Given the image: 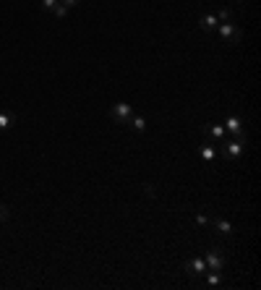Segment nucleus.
<instances>
[{"mask_svg":"<svg viewBox=\"0 0 261 290\" xmlns=\"http://www.w3.org/2000/svg\"><path fill=\"white\" fill-rule=\"evenodd\" d=\"M10 217V212H8V206L5 204H0V222H5V220Z\"/></svg>","mask_w":261,"mask_h":290,"instance_id":"17","label":"nucleus"},{"mask_svg":"<svg viewBox=\"0 0 261 290\" xmlns=\"http://www.w3.org/2000/svg\"><path fill=\"white\" fill-rule=\"evenodd\" d=\"M217 21L222 24V21H233V10L230 8H220L217 10Z\"/></svg>","mask_w":261,"mask_h":290,"instance_id":"13","label":"nucleus"},{"mask_svg":"<svg viewBox=\"0 0 261 290\" xmlns=\"http://www.w3.org/2000/svg\"><path fill=\"white\" fill-rule=\"evenodd\" d=\"M214 228H217L222 236H233V225L228 222V220H214Z\"/></svg>","mask_w":261,"mask_h":290,"instance_id":"12","label":"nucleus"},{"mask_svg":"<svg viewBox=\"0 0 261 290\" xmlns=\"http://www.w3.org/2000/svg\"><path fill=\"white\" fill-rule=\"evenodd\" d=\"M207 131H209V136L214 138V142L225 138V126H220V123H209V126H207Z\"/></svg>","mask_w":261,"mask_h":290,"instance_id":"9","label":"nucleus"},{"mask_svg":"<svg viewBox=\"0 0 261 290\" xmlns=\"http://www.w3.org/2000/svg\"><path fill=\"white\" fill-rule=\"evenodd\" d=\"M217 32H220V37L228 42V44H238L243 40V32H241V26H235L233 21H222V24L217 26Z\"/></svg>","mask_w":261,"mask_h":290,"instance_id":"1","label":"nucleus"},{"mask_svg":"<svg viewBox=\"0 0 261 290\" xmlns=\"http://www.w3.org/2000/svg\"><path fill=\"white\" fill-rule=\"evenodd\" d=\"M55 6H58V0H42V8L44 10H50V14H52V8Z\"/></svg>","mask_w":261,"mask_h":290,"instance_id":"16","label":"nucleus"},{"mask_svg":"<svg viewBox=\"0 0 261 290\" xmlns=\"http://www.w3.org/2000/svg\"><path fill=\"white\" fill-rule=\"evenodd\" d=\"M204 274H207V285H209V288H217V285L222 282V272H212V270H207Z\"/></svg>","mask_w":261,"mask_h":290,"instance_id":"11","label":"nucleus"},{"mask_svg":"<svg viewBox=\"0 0 261 290\" xmlns=\"http://www.w3.org/2000/svg\"><path fill=\"white\" fill-rule=\"evenodd\" d=\"M243 142H238V138H233V142H225V157L228 160H238L241 157V152H243Z\"/></svg>","mask_w":261,"mask_h":290,"instance_id":"5","label":"nucleus"},{"mask_svg":"<svg viewBox=\"0 0 261 290\" xmlns=\"http://www.w3.org/2000/svg\"><path fill=\"white\" fill-rule=\"evenodd\" d=\"M10 123H13V118H10V115H0V131H8Z\"/></svg>","mask_w":261,"mask_h":290,"instance_id":"14","label":"nucleus"},{"mask_svg":"<svg viewBox=\"0 0 261 290\" xmlns=\"http://www.w3.org/2000/svg\"><path fill=\"white\" fill-rule=\"evenodd\" d=\"M186 270H188L191 274H204V272H207V262H204V259H191V262L186 264Z\"/></svg>","mask_w":261,"mask_h":290,"instance_id":"6","label":"nucleus"},{"mask_svg":"<svg viewBox=\"0 0 261 290\" xmlns=\"http://www.w3.org/2000/svg\"><path fill=\"white\" fill-rule=\"evenodd\" d=\"M131 115H133V110H131L128 102H118V105H112V110H110V118L115 120L118 126H128Z\"/></svg>","mask_w":261,"mask_h":290,"instance_id":"2","label":"nucleus"},{"mask_svg":"<svg viewBox=\"0 0 261 290\" xmlns=\"http://www.w3.org/2000/svg\"><path fill=\"white\" fill-rule=\"evenodd\" d=\"M128 126L136 131V134H141L144 128H146V120H144V115H131V120H128Z\"/></svg>","mask_w":261,"mask_h":290,"instance_id":"10","label":"nucleus"},{"mask_svg":"<svg viewBox=\"0 0 261 290\" xmlns=\"http://www.w3.org/2000/svg\"><path fill=\"white\" fill-rule=\"evenodd\" d=\"M60 3H63L65 8H71V6H78V0H60Z\"/></svg>","mask_w":261,"mask_h":290,"instance_id":"18","label":"nucleus"},{"mask_svg":"<svg viewBox=\"0 0 261 290\" xmlns=\"http://www.w3.org/2000/svg\"><path fill=\"white\" fill-rule=\"evenodd\" d=\"M207 270H212V272H222L225 270V256H222V248H212V251H207Z\"/></svg>","mask_w":261,"mask_h":290,"instance_id":"3","label":"nucleus"},{"mask_svg":"<svg viewBox=\"0 0 261 290\" xmlns=\"http://www.w3.org/2000/svg\"><path fill=\"white\" fill-rule=\"evenodd\" d=\"M225 131H230L238 142H243L246 144V128H243V123H241V118L238 115H230L228 120H225Z\"/></svg>","mask_w":261,"mask_h":290,"instance_id":"4","label":"nucleus"},{"mask_svg":"<svg viewBox=\"0 0 261 290\" xmlns=\"http://www.w3.org/2000/svg\"><path fill=\"white\" fill-rule=\"evenodd\" d=\"M199 157H201L204 162H214L217 152H214V146H212V144H204V146H199Z\"/></svg>","mask_w":261,"mask_h":290,"instance_id":"8","label":"nucleus"},{"mask_svg":"<svg viewBox=\"0 0 261 290\" xmlns=\"http://www.w3.org/2000/svg\"><path fill=\"white\" fill-rule=\"evenodd\" d=\"M199 26H201V29H207V32H212V29H217V26H220V21H217V16L207 14V16H201Z\"/></svg>","mask_w":261,"mask_h":290,"instance_id":"7","label":"nucleus"},{"mask_svg":"<svg viewBox=\"0 0 261 290\" xmlns=\"http://www.w3.org/2000/svg\"><path fill=\"white\" fill-rule=\"evenodd\" d=\"M65 14H68V8H65V6L60 3V0H58V6H55V8H52V16H58V18H63Z\"/></svg>","mask_w":261,"mask_h":290,"instance_id":"15","label":"nucleus"}]
</instances>
